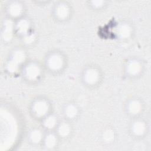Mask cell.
Wrapping results in <instances>:
<instances>
[{"label": "cell", "mask_w": 151, "mask_h": 151, "mask_svg": "<svg viewBox=\"0 0 151 151\" xmlns=\"http://www.w3.org/2000/svg\"><path fill=\"white\" fill-rule=\"evenodd\" d=\"M65 58L58 51L50 52L45 57L44 65L47 70L53 73L61 72L65 65Z\"/></svg>", "instance_id": "cell-1"}, {"label": "cell", "mask_w": 151, "mask_h": 151, "mask_svg": "<svg viewBox=\"0 0 151 151\" xmlns=\"http://www.w3.org/2000/svg\"><path fill=\"white\" fill-rule=\"evenodd\" d=\"M21 73L25 80L29 82H36L41 78L43 69L39 63L29 61L25 63L21 67Z\"/></svg>", "instance_id": "cell-2"}, {"label": "cell", "mask_w": 151, "mask_h": 151, "mask_svg": "<svg viewBox=\"0 0 151 151\" xmlns=\"http://www.w3.org/2000/svg\"><path fill=\"white\" fill-rule=\"evenodd\" d=\"M29 110L32 117L41 120L50 113L51 104L47 99L37 97L32 101Z\"/></svg>", "instance_id": "cell-3"}, {"label": "cell", "mask_w": 151, "mask_h": 151, "mask_svg": "<svg viewBox=\"0 0 151 151\" xmlns=\"http://www.w3.org/2000/svg\"><path fill=\"white\" fill-rule=\"evenodd\" d=\"M101 78V71L95 65H90L86 67L81 73L83 83L88 87H94L97 85L100 81Z\"/></svg>", "instance_id": "cell-4"}, {"label": "cell", "mask_w": 151, "mask_h": 151, "mask_svg": "<svg viewBox=\"0 0 151 151\" xmlns=\"http://www.w3.org/2000/svg\"><path fill=\"white\" fill-rule=\"evenodd\" d=\"M52 14L54 18L57 21H65L70 18L72 14V8L67 1H57L52 8Z\"/></svg>", "instance_id": "cell-5"}, {"label": "cell", "mask_w": 151, "mask_h": 151, "mask_svg": "<svg viewBox=\"0 0 151 151\" xmlns=\"http://www.w3.org/2000/svg\"><path fill=\"white\" fill-rule=\"evenodd\" d=\"M144 65L141 60L132 57L129 58L124 64V72L127 76L131 78L137 77L142 73Z\"/></svg>", "instance_id": "cell-6"}, {"label": "cell", "mask_w": 151, "mask_h": 151, "mask_svg": "<svg viewBox=\"0 0 151 151\" xmlns=\"http://www.w3.org/2000/svg\"><path fill=\"white\" fill-rule=\"evenodd\" d=\"M25 52L21 49L15 50L11 54L9 60L8 62V70L11 72H15L18 68V66H22L25 61Z\"/></svg>", "instance_id": "cell-7"}, {"label": "cell", "mask_w": 151, "mask_h": 151, "mask_svg": "<svg viewBox=\"0 0 151 151\" xmlns=\"http://www.w3.org/2000/svg\"><path fill=\"white\" fill-rule=\"evenodd\" d=\"M147 130L148 126L147 122L140 118H134L130 124V132L134 137H143L147 133Z\"/></svg>", "instance_id": "cell-8"}, {"label": "cell", "mask_w": 151, "mask_h": 151, "mask_svg": "<svg viewBox=\"0 0 151 151\" xmlns=\"http://www.w3.org/2000/svg\"><path fill=\"white\" fill-rule=\"evenodd\" d=\"M125 110L127 114L130 116L134 118L137 117L143 111V102L138 98H131L127 101L125 105Z\"/></svg>", "instance_id": "cell-9"}, {"label": "cell", "mask_w": 151, "mask_h": 151, "mask_svg": "<svg viewBox=\"0 0 151 151\" xmlns=\"http://www.w3.org/2000/svg\"><path fill=\"white\" fill-rule=\"evenodd\" d=\"M6 10L11 19L17 20L23 17L25 11L24 4L20 1H11L8 2Z\"/></svg>", "instance_id": "cell-10"}, {"label": "cell", "mask_w": 151, "mask_h": 151, "mask_svg": "<svg viewBox=\"0 0 151 151\" xmlns=\"http://www.w3.org/2000/svg\"><path fill=\"white\" fill-rule=\"evenodd\" d=\"M31 31V23L29 19L22 17L14 22V32L21 38Z\"/></svg>", "instance_id": "cell-11"}, {"label": "cell", "mask_w": 151, "mask_h": 151, "mask_svg": "<svg viewBox=\"0 0 151 151\" xmlns=\"http://www.w3.org/2000/svg\"><path fill=\"white\" fill-rule=\"evenodd\" d=\"M133 32V27L127 22H121L116 28V34L117 38L122 40L130 38Z\"/></svg>", "instance_id": "cell-12"}, {"label": "cell", "mask_w": 151, "mask_h": 151, "mask_svg": "<svg viewBox=\"0 0 151 151\" xmlns=\"http://www.w3.org/2000/svg\"><path fill=\"white\" fill-rule=\"evenodd\" d=\"M79 109L77 106L73 103H66L63 108V114L68 121L74 120L78 115Z\"/></svg>", "instance_id": "cell-13"}, {"label": "cell", "mask_w": 151, "mask_h": 151, "mask_svg": "<svg viewBox=\"0 0 151 151\" xmlns=\"http://www.w3.org/2000/svg\"><path fill=\"white\" fill-rule=\"evenodd\" d=\"M58 137L55 131H47L44 134L42 143L46 149H52L57 145Z\"/></svg>", "instance_id": "cell-14"}, {"label": "cell", "mask_w": 151, "mask_h": 151, "mask_svg": "<svg viewBox=\"0 0 151 151\" xmlns=\"http://www.w3.org/2000/svg\"><path fill=\"white\" fill-rule=\"evenodd\" d=\"M44 134L45 133L39 127H33L28 133V141L33 145L42 143Z\"/></svg>", "instance_id": "cell-15"}, {"label": "cell", "mask_w": 151, "mask_h": 151, "mask_svg": "<svg viewBox=\"0 0 151 151\" xmlns=\"http://www.w3.org/2000/svg\"><path fill=\"white\" fill-rule=\"evenodd\" d=\"M41 126L44 130L46 131H52L55 130L59 121L55 114L50 113L41 120Z\"/></svg>", "instance_id": "cell-16"}, {"label": "cell", "mask_w": 151, "mask_h": 151, "mask_svg": "<svg viewBox=\"0 0 151 151\" xmlns=\"http://www.w3.org/2000/svg\"><path fill=\"white\" fill-rule=\"evenodd\" d=\"M54 131L59 137L66 138L70 135L72 127L69 121L65 120L58 122Z\"/></svg>", "instance_id": "cell-17"}, {"label": "cell", "mask_w": 151, "mask_h": 151, "mask_svg": "<svg viewBox=\"0 0 151 151\" xmlns=\"http://www.w3.org/2000/svg\"><path fill=\"white\" fill-rule=\"evenodd\" d=\"M102 137L105 142H112L115 138V132L111 127H107L104 130L102 133Z\"/></svg>", "instance_id": "cell-18"}, {"label": "cell", "mask_w": 151, "mask_h": 151, "mask_svg": "<svg viewBox=\"0 0 151 151\" xmlns=\"http://www.w3.org/2000/svg\"><path fill=\"white\" fill-rule=\"evenodd\" d=\"M88 5L94 9H101L107 5V1L103 0H93L87 2Z\"/></svg>", "instance_id": "cell-19"}, {"label": "cell", "mask_w": 151, "mask_h": 151, "mask_svg": "<svg viewBox=\"0 0 151 151\" xmlns=\"http://www.w3.org/2000/svg\"><path fill=\"white\" fill-rule=\"evenodd\" d=\"M35 39V34L31 31L23 37H22V41L26 44H32L33 42H34V40Z\"/></svg>", "instance_id": "cell-20"}]
</instances>
